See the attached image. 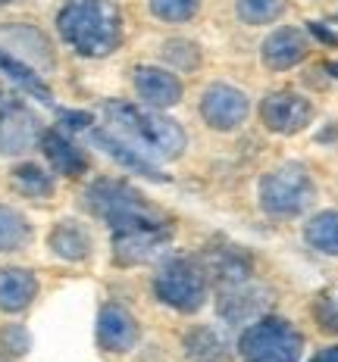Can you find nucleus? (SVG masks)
<instances>
[{
	"label": "nucleus",
	"instance_id": "nucleus-19",
	"mask_svg": "<svg viewBox=\"0 0 338 362\" xmlns=\"http://www.w3.org/2000/svg\"><path fill=\"white\" fill-rule=\"evenodd\" d=\"M47 244H50V250L66 262H81L91 256V235H88L79 222H69V218L54 225Z\"/></svg>",
	"mask_w": 338,
	"mask_h": 362
},
{
	"label": "nucleus",
	"instance_id": "nucleus-4",
	"mask_svg": "<svg viewBox=\"0 0 338 362\" xmlns=\"http://www.w3.org/2000/svg\"><path fill=\"white\" fill-rule=\"evenodd\" d=\"M238 350L244 362H298L304 353V337L291 322L260 315L254 325L242 331Z\"/></svg>",
	"mask_w": 338,
	"mask_h": 362
},
{
	"label": "nucleus",
	"instance_id": "nucleus-7",
	"mask_svg": "<svg viewBox=\"0 0 338 362\" xmlns=\"http://www.w3.org/2000/svg\"><path fill=\"white\" fill-rule=\"evenodd\" d=\"M41 122L19 97L0 90V156H22L41 144Z\"/></svg>",
	"mask_w": 338,
	"mask_h": 362
},
{
	"label": "nucleus",
	"instance_id": "nucleus-2",
	"mask_svg": "<svg viewBox=\"0 0 338 362\" xmlns=\"http://www.w3.org/2000/svg\"><path fill=\"white\" fill-rule=\"evenodd\" d=\"M57 32L81 57H110L123 41V16L113 0H66Z\"/></svg>",
	"mask_w": 338,
	"mask_h": 362
},
{
	"label": "nucleus",
	"instance_id": "nucleus-18",
	"mask_svg": "<svg viewBox=\"0 0 338 362\" xmlns=\"http://www.w3.org/2000/svg\"><path fill=\"white\" fill-rule=\"evenodd\" d=\"M38 293V281L28 269L6 266L0 269V309L4 313H22L32 306Z\"/></svg>",
	"mask_w": 338,
	"mask_h": 362
},
{
	"label": "nucleus",
	"instance_id": "nucleus-13",
	"mask_svg": "<svg viewBox=\"0 0 338 362\" xmlns=\"http://www.w3.org/2000/svg\"><path fill=\"white\" fill-rule=\"evenodd\" d=\"M307 54H310V44H307V35L300 32V28H279V32L269 35L260 47L263 66L273 72L291 69V66H298Z\"/></svg>",
	"mask_w": 338,
	"mask_h": 362
},
{
	"label": "nucleus",
	"instance_id": "nucleus-29",
	"mask_svg": "<svg viewBox=\"0 0 338 362\" xmlns=\"http://www.w3.org/2000/svg\"><path fill=\"white\" fill-rule=\"evenodd\" d=\"M0 350L6 356H26L32 350V334L26 331V325H6L0 331Z\"/></svg>",
	"mask_w": 338,
	"mask_h": 362
},
{
	"label": "nucleus",
	"instance_id": "nucleus-17",
	"mask_svg": "<svg viewBox=\"0 0 338 362\" xmlns=\"http://www.w3.org/2000/svg\"><path fill=\"white\" fill-rule=\"evenodd\" d=\"M41 150H44L47 163L54 165L60 175L79 178V175H85V172H88V156H85V150H79L69 138H66V134L54 132V128L41 134Z\"/></svg>",
	"mask_w": 338,
	"mask_h": 362
},
{
	"label": "nucleus",
	"instance_id": "nucleus-34",
	"mask_svg": "<svg viewBox=\"0 0 338 362\" xmlns=\"http://www.w3.org/2000/svg\"><path fill=\"white\" fill-rule=\"evenodd\" d=\"M329 72H332L335 78H338V63H329Z\"/></svg>",
	"mask_w": 338,
	"mask_h": 362
},
{
	"label": "nucleus",
	"instance_id": "nucleus-20",
	"mask_svg": "<svg viewBox=\"0 0 338 362\" xmlns=\"http://www.w3.org/2000/svg\"><path fill=\"white\" fill-rule=\"evenodd\" d=\"M0 72H4L6 78L13 81V85H19L26 94H32L35 100L54 107V94H50V88L41 81V75H38L32 66L22 63V59H16L13 54H6V50H0Z\"/></svg>",
	"mask_w": 338,
	"mask_h": 362
},
{
	"label": "nucleus",
	"instance_id": "nucleus-11",
	"mask_svg": "<svg viewBox=\"0 0 338 362\" xmlns=\"http://www.w3.org/2000/svg\"><path fill=\"white\" fill-rule=\"evenodd\" d=\"M169 244V225L163 228H123L113 231V259L119 266H141L150 262Z\"/></svg>",
	"mask_w": 338,
	"mask_h": 362
},
{
	"label": "nucleus",
	"instance_id": "nucleus-3",
	"mask_svg": "<svg viewBox=\"0 0 338 362\" xmlns=\"http://www.w3.org/2000/svg\"><path fill=\"white\" fill-rule=\"evenodd\" d=\"M85 206L91 209L97 218L110 225L113 231L123 228H163L167 225V216L147 203L125 181H113V178H101L94 181L85 191Z\"/></svg>",
	"mask_w": 338,
	"mask_h": 362
},
{
	"label": "nucleus",
	"instance_id": "nucleus-16",
	"mask_svg": "<svg viewBox=\"0 0 338 362\" xmlns=\"http://www.w3.org/2000/svg\"><path fill=\"white\" fill-rule=\"evenodd\" d=\"M88 134H91L94 144L101 147L103 153L110 156V160H116L123 169H129V172H135V175H141V178H147V181H167V175H163V172L157 169V165L150 163L145 153H138L132 144H125L119 134L103 132V128H88Z\"/></svg>",
	"mask_w": 338,
	"mask_h": 362
},
{
	"label": "nucleus",
	"instance_id": "nucleus-9",
	"mask_svg": "<svg viewBox=\"0 0 338 362\" xmlns=\"http://www.w3.org/2000/svg\"><path fill=\"white\" fill-rule=\"evenodd\" d=\"M198 266L204 269L207 281H213L220 291L222 288H235V284L254 281L251 256H247L242 247H232V244H213V247H207Z\"/></svg>",
	"mask_w": 338,
	"mask_h": 362
},
{
	"label": "nucleus",
	"instance_id": "nucleus-15",
	"mask_svg": "<svg viewBox=\"0 0 338 362\" xmlns=\"http://www.w3.org/2000/svg\"><path fill=\"white\" fill-rule=\"evenodd\" d=\"M135 90L138 97L150 107H176L182 100V81L176 78L169 69L160 66H138L135 69Z\"/></svg>",
	"mask_w": 338,
	"mask_h": 362
},
{
	"label": "nucleus",
	"instance_id": "nucleus-30",
	"mask_svg": "<svg viewBox=\"0 0 338 362\" xmlns=\"http://www.w3.org/2000/svg\"><path fill=\"white\" fill-rule=\"evenodd\" d=\"M313 315H317V322H320L322 331H332V334H338V303H335V300H329V297L317 300Z\"/></svg>",
	"mask_w": 338,
	"mask_h": 362
},
{
	"label": "nucleus",
	"instance_id": "nucleus-14",
	"mask_svg": "<svg viewBox=\"0 0 338 362\" xmlns=\"http://www.w3.org/2000/svg\"><path fill=\"white\" fill-rule=\"evenodd\" d=\"M269 300L260 288H254V281L247 284H235V288H222L216 297V309L225 322H254L266 313Z\"/></svg>",
	"mask_w": 338,
	"mask_h": 362
},
{
	"label": "nucleus",
	"instance_id": "nucleus-32",
	"mask_svg": "<svg viewBox=\"0 0 338 362\" xmlns=\"http://www.w3.org/2000/svg\"><path fill=\"white\" fill-rule=\"evenodd\" d=\"M307 28H310V35L317 37V41L329 44V47H338V35L329 25H322V22H307Z\"/></svg>",
	"mask_w": 338,
	"mask_h": 362
},
{
	"label": "nucleus",
	"instance_id": "nucleus-5",
	"mask_svg": "<svg viewBox=\"0 0 338 362\" xmlns=\"http://www.w3.org/2000/svg\"><path fill=\"white\" fill-rule=\"evenodd\" d=\"M317 197L310 172L300 163H285L279 169H273L260 181V206L263 213L276 218H291L300 216Z\"/></svg>",
	"mask_w": 338,
	"mask_h": 362
},
{
	"label": "nucleus",
	"instance_id": "nucleus-22",
	"mask_svg": "<svg viewBox=\"0 0 338 362\" xmlns=\"http://www.w3.org/2000/svg\"><path fill=\"white\" fill-rule=\"evenodd\" d=\"M28 240H32V225L28 218L13 206L0 203V253H16L26 250Z\"/></svg>",
	"mask_w": 338,
	"mask_h": 362
},
{
	"label": "nucleus",
	"instance_id": "nucleus-27",
	"mask_svg": "<svg viewBox=\"0 0 338 362\" xmlns=\"http://www.w3.org/2000/svg\"><path fill=\"white\" fill-rule=\"evenodd\" d=\"M201 10V0H150V13L163 22H188Z\"/></svg>",
	"mask_w": 338,
	"mask_h": 362
},
{
	"label": "nucleus",
	"instance_id": "nucleus-21",
	"mask_svg": "<svg viewBox=\"0 0 338 362\" xmlns=\"http://www.w3.org/2000/svg\"><path fill=\"white\" fill-rule=\"evenodd\" d=\"M185 356L188 362H225L229 350H225L222 334H216L210 325H198L185 334Z\"/></svg>",
	"mask_w": 338,
	"mask_h": 362
},
{
	"label": "nucleus",
	"instance_id": "nucleus-33",
	"mask_svg": "<svg viewBox=\"0 0 338 362\" xmlns=\"http://www.w3.org/2000/svg\"><path fill=\"white\" fill-rule=\"evenodd\" d=\"M310 362H338V346H329V350H322L317 353Z\"/></svg>",
	"mask_w": 338,
	"mask_h": 362
},
{
	"label": "nucleus",
	"instance_id": "nucleus-23",
	"mask_svg": "<svg viewBox=\"0 0 338 362\" xmlns=\"http://www.w3.org/2000/svg\"><path fill=\"white\" fill-rule=\"evenodd\" d=\"M304 238L313 250H320L326 256H338V213L335 209L313 216L304 228Z\"/></svg>",
	"mask_w": 338,
	"mask_h": 362
},
{
	"label": "nucleus",
	"instance_id": "nucleus-8",
	"mask_svg": "<svg viewBox=\"0 0 338 362\" xmlns=\"http://www.w3.org/2000/svg\"><path fill=\"white\" fill-rule=\"evenodd\" d=\"M260 119L276 134H298L310 125L313 107L307 97L295 94V90H276L260 100Z\"/></svg>",
	"mask_w": 338,
	"mask_h": 362
},
{
	"label": "nucleus",
	"instance_id": "nucleus-28",
	"mask_svg": "<svg viewBox=\"0 0 338 362\" xmlns=\"http://www.w3.org/2000/svg\"><path fill=\"white\" fill-rule=\"evenodd\" d=\"M163 57H167L169 63H176L179 69H198V63H201L198 47H194L191 41H179V37L163 44Z\"/></svg>",
	"mask_w": 338,
	"mask_h": 362
},
{
	"label": "nucleus",
	"instance_id": "nucleus-25",
	"mask_svg": "<svg viewBox=\"0 0 338 362\" xmlns=\"http://www.w3.org/2000/svg\"><path fill=\"white\" fill-rule=\"evenodd\" d=\"M288 0H235V13L244 25H269L285 13Z\"/></svg>",
	"mask_w": 338,
	"mask_h": 362
},
{
	"label": "nucleus",
	"instance_id": "nucleus-24",
	"mask_svg": "<svg viewBox=\"0 0 338 362\" xmlns=\"http://www.w3.org/2000/svg\"><path fill=\"white\" fill-rule=\"evenodd\" d=\"M13 187L28 200H44L54 194V178L35 163H22L13 169Z\"/></svg>",
	"mask_w": 338,
	"mask_h": 362
},
{
	"label": "nucleus",
	"instance_id": "nucleus-35",
	"mask_svg": "<svg viewBox=\"0 0 338 362\" xmlns=\"http://www.w3.org/2000/svg\"><path fill=\"white\" fill-rule=\"evenodd\" d=\"M4 4H13V0H0V6H4Z\"/></svg>",
	"mask_w": 338,
	"mask_h": 362
},
{
	"label": "nucleus",
	"instance_id": "nucleus-6",
	"mask_svg": "<svg viewBox=\"0 0 338 362\" xmlns=\"http://www.w3.org/2000/svg\"><path fill=\"white\" fill-rule=\"evenodd\" d=\"M154 291L179 313H198L207 303V275L191 259H169L154 275Z\"/></svg>",
	"mask_w": 338,
	"mask_h": 362
},
{
	"label": "nucleus",
	"instance_id": "nucleus-12",
	"mask_svg": "<svg viewBox=\"0 0 338 362\" xmlns=\"http://www.w3.org/2000/svg\"><path fill=\"white\" fill-rule=\"evenodd\" d=\"M141 337L135 315L119 303H107L97 315V344L107 353H129Z\"/></svg>",
	"mask_w": 338,
	"mask_h": 362
},
{
	"label": "nucleus",
	"instance_id": "nucleus-1",
	"mask_svg": "<svg viewBox=\"0 0 338 362\" xmlns=\"http://www.w3.org/2000/svg\"><path fill=\"white\" fill-rule=\"evenodd\" d=\"M113 134L132 144L138 153H145L150 163L154 160H179L188 147L185 138V128L176 122V119L163 116L157 110H145V107H135V103L125 100H110L107 107Z\"/></svg>",
	"mask_w": 338,
	"mask_h": 362
},
{
	"label": "nucleus",
	"instance_id": "nucleus-31",
	"mask_svg": "<svg viewBox=\"0 0 338 362\" xmlns=\"http://www.w3.org/2000/svg\"><path fill=\"white\" fill-rule=\"evenodd\" d=\"M60 125L69 132H88L94 125L91 112H79V110H60Z\"/></svg>",
	"mask_w": 338,
	"mask_h": 362
},
{
	"label": "nucleus",
	"instance_id": "nucleus-26",
	"mask_svg": "<svg viewBox=\"0 0 338 362\" xmlns=\"http://www.w3.org/2000/svg\"><path fill=\"white\" fill-rule=\"evenodd\" d=\"M6 41H13V47H26V50H35V59H41L44 66H54V57H50V44L44 35H38L32 25H19V28H6Z\"/></svg>",
	"mask_w": 338,
	"mask_h": 362
},
{
	"label": "nucleus",
	"instance_id": "nucleus-10",
	"mask_svg": "<svg viewBox=\"0 0 338 362\" xmlns=\"http://www.w3.org/2000/svg\"><path fill=\"white\" fill-rule=\"evenodd\" d=\"M247 110H251V103H247L244 90L232 85H210L204 90V97H201V116L216 132L238 128L247 119Z\"/></svg>",
	"mask_w": 338,
	"mask_h": 362
}]
</instances>
